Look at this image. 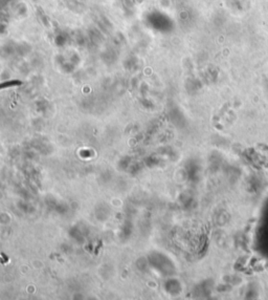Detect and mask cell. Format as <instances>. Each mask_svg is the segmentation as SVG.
<instances>
[{
  "label": "cell",
  "mask_w": 268,
  "mask_h": 300,
  "mask_svg": "<svg viewBox=\"0 0 268 300\" xmlns=\"http://www.w3.org/2000/svg\"><path fill=\"white\" fill-rule=\"evenodd\" d=\"M14 84H19L18 82H7V83H3L2 85H0V87H4V86H10V85H14Z\"/></svg>",
  "instance_id": "obj_1"
}]
</instances>
